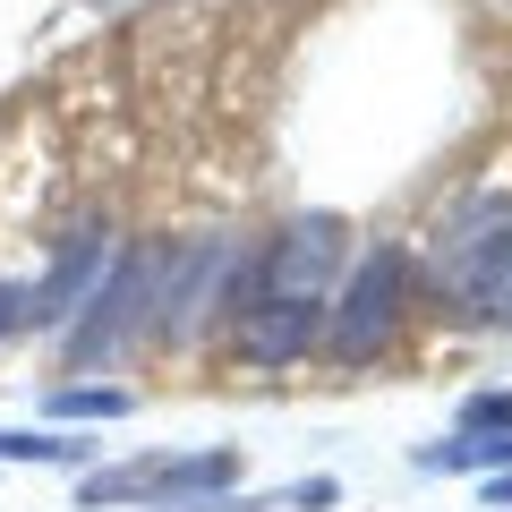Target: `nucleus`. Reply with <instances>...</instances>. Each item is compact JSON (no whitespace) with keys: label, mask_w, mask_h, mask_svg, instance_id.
<instances>
[{"label":"nucleus","mask_w":512,"mask_h":512,"mask_svg":"<svg viewBox=\"0 0 512 512\" xmlns=\"http://www.w3.org/2000/svg\"><path fill=\"white\" fill-rule=\"evenodd\" d=\"M94 274H103V231H77L69 248H60V265L43 274V291H26V325H60V316L86 299Z\"/></svg>","instance_id":"7ed1b4c3"},{"label":"nucleus","mask_w":512,"mask_h":512,"mask_svg":"<svg viewBox=\"0 0 512 512\" xmlns=\"http://www.w3.org/2000/svg\"><path fill=\"white\" fill-rule=\"evenodd\" d=\"M402 316H410V248H367L359 265H350V282H342V308H325V350L342 367H367L393 333H402Z\"/></svg>","instance_id":"f257e3e1"},{"label":"nucleus","mask_w":512,"mask_h":512,"mask_svg":"<svg viewBox=\"0 0 512 512\" xmlns=\"http://www.w3.org/2000/svg\"><path fill=\"white\" fill-rule=\"evenodd\" d=\"M0 461H86V444H69V436H0Z\"/></svg>","instance_id":"423d86ee"},{"label":"nucleus","mask_w":512,"mask_h":512,"mask_svg":"<svg viewBox=\"0 0 512 512\" xmlns=\"http://www.w3.org/2000/svg\"><path fill=\"white\" fill-rule=\"evenodd\" d=\"M419 470H512V427H470L453 444H427Z\"/></svg>","instance_id":"20e7f679"},{"label":"nucleus","mask_w":512,"mask_h":512,"mask_svg":"<svg viewBox=\"0 0 512 512\" xmlns=\"http://www.w3.org/2000/svg\"><path fill=\"white\" fill-rule=\"evenodd\" d=\"M333 265H342V222L308 214V222H291L282 239L256 248V299H325Z\"/></svg>","instance_id":"f03ea898"},{"label":"nucleus","mask_w":512,"mask_h":512,"mask_svg":"<svg viewBox=\"0 0 512 512\" xmlns=\"http://www.w3.org/2000/svg\"><path fill=\"white\" fill-rule=\"evenodd\" d=\"M478 325H512V231L487 265V291H478Z\"/></svg>","instance_id":"39448f33"},{"label":"nucleus","mask_w":512,"mask_h":512,"mask_svg":"<svg viewBox=\"0 0 512 512\" xmlns=\"http://www.w3.org/2000/svg\"><path fill=\"white\" fill-rule=\"evenodd\" d=\"M9 325H26V291H0V333Z\"/></svg>","instance_id":"0eeeda50"}]
</instances>
